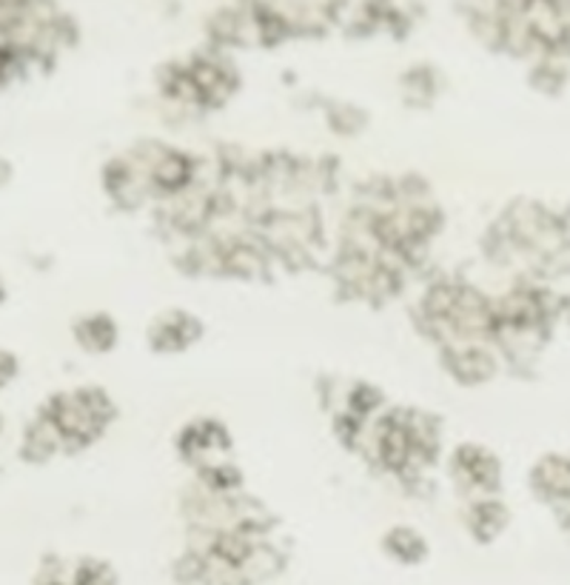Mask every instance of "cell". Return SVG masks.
<instances>
[{
    "instance_id": "cell-2",
    "label": "cell",
    "mask_w": 570,
    "mask_h": 585,
    "mask_svg": "<svg viewBox=\"0 0 570 585\" xmlns=\"http://www.w3.org/2000/svg\"><path fill=\"white\" fill-rule=\"evenodd\" d=\"M0 294H3V289H0Z\"/></svg>"
},
{
    "instance_id": "cell-1",
    "label": "cell",
    "mask_w": 570,
    "mask_h": 585,
    "mask_svg": "<svg viewBox=\"0 0 570 585\" xmlns=\"http://www.w3.org/2000/svg\"><path fill=\"white\" fill-rule=\"evenodd\" d=\"M9 375H12V357L0 352V383H7Z\"/></svg>"
}]
</instances>
